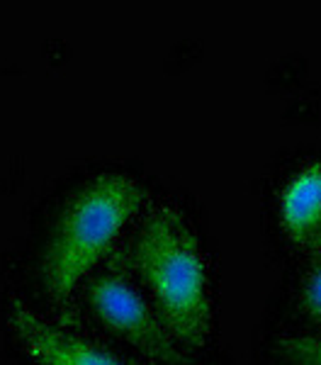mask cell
I'll return each instance as SVG.
<instances>
[{"label":"cell","mask_w":321,"mask_h":365,"mask_svg":"<svg viewBox=\"0 0 321 365\" xmlns=\"http://www.w3.org/2000/svg\"><path fill=\"white\" fill-rule=\"evenodd\" d=\"M134 266L178 344L202 349L212 331L207 263L200 239L173 207H154L132 244Z\"/></svg>","instance_id":"obj_1"},{"label":"cell","mask_w":321,"mask_h":365,"mask_svg":"<svg viewBox=\"0 0 321 365\" xmlns=\"http://www.w3.org/2000/svg\"><path fill=\"white\" fill-rule=\"evenodd\" d=\"M280 351L295 365H321V336H288L280 341Z\"/></svg>","instance_id":"obj_6"},{"label":"cell","mask_w":321,"mask_h":365,"mask_svg":"<svg viewBox=\"0 0 321 365\" xmlns=\"http://www.w3.org/2000/svg\"><path fill=\"white\" fill-rule=\"evenodd\" d=\"M300 309L309 319L321 322V249L317 251V258H314L312 268H309L307 278L302 282Z\"/></svg>","instance_id":"obj_7"},{"label":"cell","mask_w":321,"mask_h":365,"mask_svg":"<svg viewBox=\"0 0 321 365\" xmlns=\"http://www.w3.org/2000/svg\"><path fill=\"white\" fill-rule=\"evenodd\" d=\"M88 304L110 331L122 336L149 361L175 365L183 361L178 341L166 329L163 319L144 302V297L117 270L100 273L88 285Z\"/></svg>","instance_id":"obj_3"},{"label":"cell","mask_w":321,"mask_h":365,"mask_svg":"<svg viewBox=\"0 0 321 365\" xmlns=\"http://www.w3.org/2000/svg\"><path fill=\"white\" fill-rule=\"evenodd\" d=\"M144 202V187L125 173L88 180L58 215L42 258L46 292L66 304L78 282L107 253Z\"/></svg>","instance_id":"obj_2"},{"label":"cell","mask_w":321,"mask_h":365,"mask_svg":"<svg viewBox=\"0 0 321 365\" xmlns=\"http://www.w3.org/2000/svg\"><path fill=\"white\" fill-rule=\"evenodd\" d=\"M10 324L22 353L34 365H125L115 353L44 322V317L17 299L10 309Z\"/></svg>","instance_id":"obj_4"},{"label":"cell","mask_w":321,"mask_h":365,"mask_svg":"<svg viewBox=\"0 0 321 365\" xmlns=\"http://www.w3.org/2000/svg\"><path fill=\"white\" fill-rule=\"evenodd\" d=\"M280 220L295 246L305 251L321 249V163H309L288 182Z\"/></svg>","instance_id":"obj_5"}]
</instances>
